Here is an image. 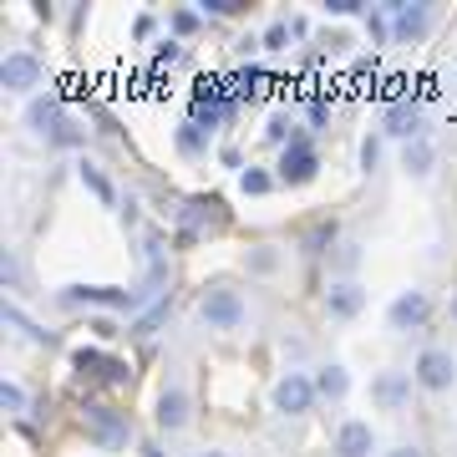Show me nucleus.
<instances>
[{
  "label": "nucleus",
  "mask_w": 457,
  "mask_h": 457,
  "mask_svg": "<svg viewBox=\"0 0 457 457\" xmlns=\"http://www.w3.org/2000/svg\"><path fill=\"white\" fill-rule=\"evenodd\" d=\"M168 315V300H153V311L143 315V320H132V336H147V330L158 326V320H163Z\"/></svg>",
  "instance_id": "29"
},
{
  "label": "nucleus",
  "mask_w": 457,
  "mask_h": 457,
  "mask_svg": "<svg viewBox=\"0 0 457 457\" xmlns=\"http://www.w3.org/2000/svg\"><path fill=\"white\" fill-rule=\"evenodd\" d=\"M0 407L11 411V417H26V407H31L26 386H21V381H0Z\"/></svg>",
  "instance_id": "22"
},
{
  "label": "nucleus",
  "mask_w": 457,
  "mask_h": 457,
  "mask_svg": "<svg viewBox=\"0 0 457 457\" xmlns=\"http://www.w3.org/2000/svg\"><path fill=\"white\" fill-rule=\"evenodd\" d=\"M290 21H270V26H264V36H260V41H264V51H290Z\"/></svg>",
  "instance_id": "26"
},
{
  "label": "nucleus",
  "mask_w": 457,
  "mask_h": 457,
  "mask_svg": "<svg viewBox=\"0 0 457 457\" xmlns=\"http://www.w3.org/2000/svg\"><path fill=\"white\" fill-rule=\"evenodd\" d=\"M137 453H143V457H163V453H158V447H153V442H143V447H137Z\"/></svg>",
  "instance_id": "38"
},
{
  "label": "nucleus",
  "mask_w": 457,
  "mask_h": 457,
  "mask_svg": "<svg viewBox=\"0 0 457 457\" xmlns=\"http://www.w3.org/2000/svg\"><path fill=\"white\" fill-rule=\"evenodd\" d=\"M198 457H234V453H224V447H204Z\"/></svg>",
  "instance_id": "37"
},
{
  "label": "nucleus",
  "mask_w": 457,
  "mask_h": 457,
  "mask_svg": "<svg viewBox=\"0 0 457 457\" xmlns=\"http://www.w3.org/2000/svg\"><path fill=\"white\" fill-rule=\"evenodd\" d=\"M198 11H204V21H209V16H239L245 5H239V0H198Z\"/></svg>",
  "instance_id": "28"
},
{
  "label": "nucleus",
  "mask_w": 457,
  "mask_h": 457,
  "mask_svg": "<svg viewBox=\"0 0 457 457\" xmlns=\"http://www.w3.org/2000/svg\"><path fill=\"white\" fill-rule=\"evenodd\" d=\"M381 147H386V137H381V132L361 137V173H366V179H371L376 168H381Z\"/></svg>",
  "instance_id": "24"
},
{
  "label": "nucleus",
  "mask_w": 457,
  "mask_h": 457,
  "mask_svg": "<svg viewBox=\"0 0 457 457\" xmlns=\"http://www.w3.org/2000/svg\"><path fill=\"white\" fill-rule=\"evenodd\" d=\"M168 26H173L179 36H194L198 26H204V11H173V16H168Z\"/></svg>",
  "instance_id": "27"
},
{
  "label": "nucleus",
  "mask_w": 457,
  "mask_h": 457,
  "mask_svg": "<svg viewBox=\"0 0 457 457\" xmlns=\"http://www.w3.org/2000/svg\"><path fill=\"white\" fill-rule=\"evenodd\" d=\"M315 402H320V392H315V371H300V366H290V371L270 386V407H275L279 417H311Z\"/></svg>",
  "instance_id": "1"
},
{
  "label": "nucleus",
  "mask_w": 457,
  "mask_h": 457,
  "mask_svg": "<svg viewBox=\"0 0 457 457\" xmlns=\"http://www.w3.org/2000/svg\"><path fill=\"white\" fill-rule=\"evenodd\" d=\"M198 320L209 330H239L249 320V305L239 290H228V285H209V290L198 295Z\"/></svg>",
  "instance_id": "3"
},
{
  "label": "nucleus",
  "mask_w": 457,
  "mask_h": 457,
  "mask_svg": "<svg viewBox=\"0 0 457 457\" xmlns=\"http://www.w3.org/2000/svg\"><path fill=\"white\" fill-rule=\"evenodd\" d=\"M5 326L21 330V336H26V341H36V345H56V336H51L46 326H36V320L21 311V305H5Z\"/></svg>",
  "instance_id": "18"
},
{
  "label": "nucleus",
  "mask_w": 457,
  "mask_h": 457,
  "mask_svg": "<svg viewBox=\"0 0 457 457\" xmlns=\"http://www.w3.org/2000/svg\"><path fill=\"white\" fill-rule=\"evenodd\" d=\"M77 179H82V188H87L92 198H97L102 209H112V204H117V188H112V179L102 173V163H92V158H82V163H77Z\"/></svg>",
  "instance_id": "17"
},
{
  "label": "nucleus",
  "mask_w": 457,
  "mask_h": 457,
  "mask_svg": "<svg viewBox=\"0 0 457 457\" xmlns=\"http://www.w3.org/2000/svg\"><path fill=\"white\" fill-rule=\"evenodd\" d=\"M188 417H194V396H188V386H183V381H168L163 392H158V411H153V422L163 427V432H183Z\"/></svg>",
  "instance_id": "9"
},
{
  "label": "nucleus",
  "mask_w": 457,
  "mask_h": 457,
  "mask_svg": "<svg viewBox=\"0 0 457 457\" xmlns=\"http://www.w3.org/2000/svg\"><path fill=\"white\" fill-rule=\"evenodd\" d=\"M315 392H320V402H345L351 396V371H345L341 361H326V366H315Z\"/></svg>",
  "instance_id": "14"
},
{
  "label": "nucleus",
  "mask_w": 457,
  "mask_h": 457,
  "mask_svg": "<svg viewBox=\"0 0 457 457\" xmlns=\"http://www.w3.org/2000/svg\"><path fill=\"white\" fill-rule=\"evenodd\" d=\"M432 168H437V147H432V137H417V143L402 147V173H407V179H432Z\"/></svg>",
  "instance_id": "15"
},
{
  "label": "nucleus",
  "mask_w": 457,
  "mask_h": 457,
  "mask_svg": "<svg viewBox=\"0 0 457 457\" xmlns=\"http://www.w3.org/2000/svg\"><path fill=\"white\" fill-rule=\"evenodd\" d=\"M453 326H457V295H453Z\"/></svg>",
  "instance_id": "39"
},
{
  "label": "nucleus",
  "mask_w": 457,
  "mask_h": 457,
  "mask_svg": "<svg viewBox=\"0 0 457 457\" xmlns=\"http://www.w3.org/2000/svg\"><path fill=\"white\" fill-rule=\"evenodd\" d=\"M381 137H392V143H417V137H427V112H422V102H411V97H396L386 102V112H381Z\"/></svg>",
  "instance_id": "4"
},
{
  "label": "nucleus",
  "mask_w": 457,
  "mask_h": 457,
  "mask_svg": "<svg viewBox=\"0 0 457 457\" xmlns=\"http://www.w3.org/2000/svg\"><path fill=\"white\" fill-rule=\"evenodd\" d=\"M82 422H87V437L97 442L102 453H112V447H128V417L117 407H102V402H92V407L82 411Z\"/></svg>",
  "instance_id": "7"
},
{
  "label": "nucleus",
  "mask_w": 457,
  "mask_h": 457,
  "mask_svg": "<svg viewBox=\"0 0 457 457\" xmlns=\"http://www.w3.org/2000/svg\"><path fill=\"white\" fill-rule=\"evenodd\" d=\"M361 311H366V285L361 279H330V290H326L330 320H356Z\"/></svg>",
  "instance_id": "11"
},
{
  "label": "nucleus",
  "mask_w": 457,
  "mask_h": 457,
  "mask_svg": "<svg viewBox=\"0 0 457 457\" xmlns=\"http://www.w3.org/2000/svg\"><path fill=\"white\" fill-rule=\"evenodd\" d=\"M411 381H417L427 396H447L457 386V356L447 345H422L417 361H411Z\"/></svg>",
  "instance_id": "2"
},
{
  "label": "nucleus",
  "mask_w": 457,
  "mask_h": 457,
  "mask_svg": "<svg viewBox=\"0 0 457 457\" xmlns=\"http://www.w3.org/2000/svg\"><path fill=\"white\" fill-rule=\"evenodd\" d=\"M326 16H366V0H326Z\"/></svg>",
  "instance_id": "30"
},
{
  "label": "nucleus",
  "mask_w": 457,
  "mask_h": 457,
  "mask_svg": "<svg viewBox=\"0 0 457 457\" xmlns=\"http://www.w3.org/2000/svg\"><path fill=\"white\" fill-rule=\"evenodd\" d=\"M92 330H97L102 341H107V336H117V326H112V320H107V315H97V320H92Z\"/></svg>",
  "instance_id": "36"
},
{
  "label": "nucleus",
  "mask_w": 457,
  "mask_h": 457,
  "mask_svg": "<svg viewBox=\"0 0 457 457\" xmlns=\"http://www.w3.org/2000/svg\"><path fill=\"white\" fill-rule=\"evenodd\" d=\"M5 290H11V295L21 290V260L11 254V249H5Z\"/></svg>",
  "instance_id": "31"
},
{
  "label": "nucleus",
  "mask_w": 457,
  "mask_h": 457,
  "mask_svg": "<svg viewBox=\"0 0 457 457\" xmlns=\"http://www.w3.org/2000/svg\"><path fill=\"white\" fill-rule=\"evenodd\" d=\"M411 402V376L407 371H376L371 376V407L402 411Z\"/></svg>",
  "instance_id": "12"
},
{
  "label": "nucleus",
  "mask_w": 457,
  "mask_h": 457,
  "mask_svg": "<svg viewBox=\"0 0 457 457\" xmlns=\"http://www.w3.org/2000/svg\"><path fill=\"white\" fill-rule=\"evenodd\" d=\"M386 16H392V36H396V41H402V46H417V41L432 31L437 11L422 5V0H386Z\"/></svg>",
  "instance_id": "5"
},
{
  "label": "nucleus",
  "mask_w": 457,
  "mask_h": 457,
  "mask_svg": "<svg viewBox=\"0 0 457 457\" xmlns=\"http://www.w3.org/2000/svg\"><path fill=\"white\" fill-rule=\"evenodd\" d=\"M158 56H163V62L173 66V62H179V56H183V51H179V41H163V46H158Z\"/></svg>",
  "instance_id": "35"
},
{
  "label": "nucleus",
  "mask_w": 457,
  "mask_h": 457,
  "mask_svg": "<svg viewBox=\"0 0 457 457\" xmlns=\"http://www.w3.org/2000/svg\"><path fill=\"white\" fill-rule=\"evenodd\" d=\"M132 31H137V41H147V36L158 31V21H153V16H137V26H132Z\"/></svg>",
  "instance_id": "33"
},
{
  "label": "nucleus",
  "mask_w": 457,
  "mask_h": 457,
  "mask_svg": "<svg viewBox=\"0 0 457 457\" xmlns=\"http://www.w3.org/2000/svg\"><path fill=\"white\" fill-rule=\"evenodd\" d=\"M0 82L11 97H31L36 87H41V56L26 46H11L5 51V62H0Z\"/></svg>",
  "instance_id": "6"
},
{
  "label": "nucleus",
  "mask_w": 457,
  "mask_h": 457,
  "mask_svg": "<svg viewBox=\"0 0 457 457\" xmlns=\"http://www.w3.org/2000/svg\"><path fill=\"white\" fill-rule=\"evenodd\" d=\"M386 457H427V453H422V447H417V442H402V447H392V453H386Z\"/></svg>",
  "instance_id": "34"
},
{
  "label": "nucleus",
  "mask_w": 457,
  "mask_h": 457,
  "mask_svg": "<svg viewBox=\"0 0 457 457\" xmlns=\"http://www.w3.org/2000/svg\"><path fill=\"white\" fill-rule=\"evenodd\" d=\"M245 270H249V275H275V270H279V249H270V245L249 249V254H245Z\"/></svg>",
  "instance_id": "21"
},
{
  "label": "nucleus",
  "mask_w": 457,
  "mask_h": 457,
  "mask_svg": "<svg viewBox=\"0 0 457 457\" xmlns=\"http://www.w3.org/2000/svg\"><path fill=\"white\" fill-rule=\"evenodd\" d=\"M275 173H270V168H254V163H249L245 168V173H239V194H249V198H264V194H270V188H275Z\"/></svg>",
  "instance_id": "20"
},
{
  "label": "nucleus",
  "mask_w": 457,
  "mask_h": 457,
  "mask_svg": "<svg viewBox=\"0 0 457 457\" xmlns=\"http://www.w3.org/2000/svg\"><path fill=\"white\" fill-rule=\"evenodd\" d=\"M62 97L56 92H46V97H31V107H26V128L31 132H41V137H51V128L62 122Z\"/></svg>",
  "instance_id": "16"
},
{
  "label": "nucleus",
  "mask_w": 457,
  "mask_h": 457,
  "mask_svg": "<svg viewBox=\"0 0 457 457\" xmlns=\"http://www.w3.org/2000/svg\"><path fill=\"white\" fill-rule=\"evenodd\" d=\"M234 51H239V56H254V51H264V41H260V36H239Z\"/></svg>",
  "instance_id": "32"
},
{
  "label": "nucleus",
  "mask_w": 457,
  "mask_h": 457,
  "mask_svg": "<svg viewBox=\"0 0 457 457\" xmlns=\"http://www.w3.org/2000/svg\"><path fill=\"white\" fill-rule=\"evenodd\" d=\"M295 137H300V122H295L290 112H275L270 122H264V143H275V147H290Z\"/></svg>",
  "instance_id": "19"
},
{
  "label": "nucleus",
  "mask_w": 457,
  "mask_h": 457,
  "mask_svg": "<svg viewBox=\"0 0 457 457\" xmlns=\"http://www.w3.org/2000/svg\"><path fill=\"white\" fill-rule=\"evenodd\" d=\"M315 173H320V158H315V147H311V137L300 132L285 153H279V168H275V179L279 183H290V188H300V183H311Z\"/></svg>",
  "instance_id": "8"
},
{
  "label": "nucleus",
  "mask_w": 457,
  "mask_h": 457,
  "mask_svg": "<svg viewBox=\"0 0 457 457\" xmlns=\"http://www.w3.org/2000/svg\"><path fill=\"white\" fill-rule=\"evenodd\" d=\"M82 137H87V132L77 128L71 117H62V122L51 128V137H46V143H51V147H62V153H66V147H82Z\"/></svg>",
  "instance_id": "23"
},
{
  "label": "nucleus",
  "mask_w": 457,
  "mask_h": 457,
  "mask_svg": "<svg viewBox=\"0 0 457 457\" xmlns=\"http://www.w3.org/2000/svg\"><path fill=\"white\" fill-rule=\"evenodd\" d=\"M204 147H209V128L183 122V128H179V153H204Z\"/></svg>",
  "instance_id": "25"
},
{
  "label": "nucleus",
  "mask_w": 457,
  "mask_h": 457,
  "mask_svg": "<svg viewBox=\"0 0 457 457\" xmlns=\"http://www.w3.org/2000/svg\"><path fill=\"white\" fill-rule=\"evenodd\" d=\"M376 453V427L366 417H345L336 427V457H371Z\"/></svg>",
  "instance_id": "13"
},
{
  "label": "nucleus",
  "mask_w": 457,
  "mask_h": 457,
  "mask_svg": "<svg viewBox=\"0 0 457 457\" xmlns=\"http://www.w3.org/2000/svg\"><path fill=\"white\" fill-rule=\"evenodd\" d=\"M427 315H432V300H427L422 285H411V290H402L392 305H386V326L392 330H417Z\"/></svg>",
  "instance_id": "10"
}]
</instances>
